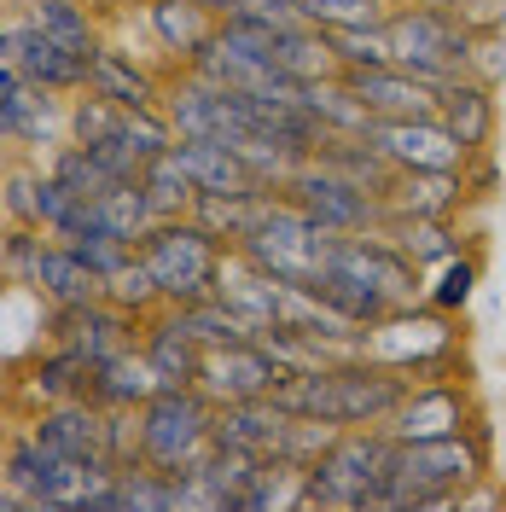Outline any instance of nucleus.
<instances>
[{"instance_id": "1", "label": "nucleus", "mask_w": 506, "mask_h": 512, "mask_svg": "<svg viewBox=\"0 0 506 512\" xmlns=\"http://www.w3.org/2000/svg\"><path fill=\"white\" fill-rule=\"evenodd\" d=\"M419 373L379 361V355H349V361H320L303 373H285L274 402L297 419H326V425H384V419L402 408V396L413 390Z\"/></svg>"}, {"instance_id": "2", "label": "nucleus", "mask_w": 506, "mask_h": 512, "mask_svg": "<svg viewBox=\"0 0 506 512\" xmlns=\"http://www.w3.org/2000/svg\"><path fill=\"white\" fill-rule=\"evenodd\" d=\"M495 472V425L477 414L466 431L448 437H419L396 443L390 454V483H384V507H460L466 489Z\"/></svg>"}, {"instance_id": "3", "label": "nucleus", "mask_w": 506, "mask_h": 512, "mask_svg": "<svg viewBox=\"0 0 506 512\" xmlns=\"http://www.w3.org/2000/svg\"><path fill=\"white\" fill-rule=\"evenodd\" d=\"M390 454L396 437L384 425H355L338 431L332 448L320 454L303 478V507H384V483H390Z\"/></svg>"}, {"instance_id": "4", "label": "nucleus", "mask_w": 506, "mask_h": 512, "mask_svg": "<svg viewBox=\"0 0 506 512\" xmlns=\"http://www.w3.org/2000/svg\"><path fill=\"white\" fill-rule=\"evenodd\" d=\"M134 251L152 268L163 309H181V303H198V297H216V274H222V262L233 245H222L210 227L192 222V216H169Z\"/></svg>"}, {"instance_id": "5", "label": "nucleus", "mask_w": 506, "mask_h": 512, "mask_svg": "<svg viewBox=\"0 0 506 512\" xmlns=\"http://www.w3.org/2000/svg\"><path fill=\"white\" fill-rule=\"evenodd\" d=\"M0 478L30 501V512H82L88 495L111 478V466L64 460L59 448H47L30 425H24V431H12V437L0 443Z\"/></svg>"}, {"instance_id": "6", "label": "nucleus", "mask_w": 506, "mask_h": 512, "mask_svg": "<svg viewBox=\"0 0 506 512\" xmlns=\"http://www.w3.org/2000/svg\"><path fill=\"white\" fill-rule=\"evenodd\" d=\"M216 443V402L198 384H163L152 402H140V466L187 472Z\"/></svg>"}, {"instance_id": "7", "label": "nucleus", "mask_w": 506, "mask_h": 512, "mask_svg": "<svg viewBox=\"0 0 506 512\" xmlns=\"http://www.w3.org/2000/svg\"><path fill=\"white\" fill-rule=\"evenodd\" d=\"M332 239H338V233H326L320 222H309V216H303V210H297V204L280 192V198L268 204V216H262V222H256L239 245H233V251L251 256L256 268H262V274H274V280L309 286L320 268H326Z\"/></svg>"}, {"instance_id": "8", "label": "nucleus", "mask_w": 506, "mask_h": 512, "mask_svg": "<svg viewBox=\"0 0 506 512\" xmlns=\"http://www.w3.org/2000/svg\"><path fill=\"white\" fill-rule=\"evenodd\" d=\"M384 35H390V59L413 76H425V82H437V88L448 76H460L466 53H472V30L448 6H390Z\"/></svg>"}, {"instance_id": "9", "label": "nucleus", "mask_w": 506, "mask_h": 512, "mask_svg": "<svg viewBox=\"0 0 506 512\" xmlns=\"http://www.w3.org/2000/svg\"><path fill=\"white\" fill-rule=\"evenodd\" d=\"M373 338V355L379 361H396L408 373H466V355H460V320L454 315H437L431 303H413V309H390L384 320L367 326Z\"/></svg>"}, {"instance_id": "10", "label": "nucleus", "mask_w": 506, "mask_h": 512, "mask_svg": "<svg viewBox=\"0 0 506 512\" xmlns=\"http://www.w3.org/2000/svg\"><path fill=\"white\" fill-rule=\"evenodd\" d=\"M280 192L309 216V222L326 227V233H373V227H384L379 192L361 187V181H349V175H338V169H326V163H315V158L297 163Z\"/></svg>"}, {"instance_id": "11", "label": "nucleus", "mask_w": 506, "mask_h": 512, "mask_svg": "<svg viewBox=\"0 0 506 512\" xmlns=\"http://www.w3.org/2000/svg\"><path fill=\"white\" fill-rule=\"evenodd\" d=\"M64 105L70 94H53L0 64V152H53L64 140Z\"/></svg>"}, {"instance_id": "12", "label": "nucleus", "mask_w": 506, "mask_h": 512, "mask_svg": "<svg viewBox=\"0 0 506 512\" xmlns=\"http://www.w3.org/2000/svg\"><path fill=\"white\" fill-rule=\"evenodd\" d=\"M472 419H477V390L466 373H425V379H413V390L402 396V408L384 419V431L396 443H419V437L466 431Z\"/></svg>"}, {"instance_id": "13", "label": "nucleus", "mask_w": 506, "mask_h": 512, "mask_svg": "<svg viewBox=\"0 0 506 512\" xmlns=\"http://www.w3.org/2000/svg\"><path fill=\"white\" fill-rule=\"evenodd\" d=\"M0 64L24 70L30 82L53 88V94H82L88 88V59L64 53L59 41L41 30V24H30L24 12L18 18H0Z\"/></svg>"}, {"instance_id": "14", "label": "nucleus", "mask_w": 506, "mask_h": 512, "mask_svg": "<svg viewBox=\"0 0 506 512\" xmlns=\"http://www.w3.org/2000/svg\"><path fill=\"white\" fill-rule=\"evenodd\" d=\"M41 338L76 344V350L99 367V361H111L117 350H134V344H140V315L117 309L111 297H94V303H76V309H47Z\"/></svg>"}, {"instance_id": "15", "label": "nucleus", "mask_w": 506, "mask_h": 512, "mask_svg": "<svg viewBox=\"0 0 506 512\" xmlns=\"http://www.w3.org/2000/svg\"><path fill=\"white\" fill-rule=\"evenodd\" d=\"M280 379L285 367L262 350V338H245V344H227V350H204L198 390L210 402H251V396H274Z\"/></svg>"}, {"instance_id": "16", "label": "nucleus", "mask_w": 506, "mask_h": 512, "mask_svg": "<svg viewBox=\"0 0 506 512\" xmlns=\"http://www.w3.org/2000/svg\"><path fill=\"white\" fill-rule=\"evenodd\" d=\"M361 140H373L390 169H466L460 140L443 128V117H402V123H367Z\"/></svg>"}, {"instance_id": "17", "label": "nucleus", "mask_w": 506, "mask_h": 512, "mask_svg": "<svg viewBox=\"0 0 506 512\" xmlns=\"http://www.w3.org/2000/svg\"><path fill=\"white\" fill-rule=\"evenodd\" d=\"M501 88L477 82V76H448L437 88V117L443 128L460 140V152L477 158V152H495V128H501Z\"/></svg>"}, {"instance_id": "18", "label": "nucleus", "mask_w": 506, "mask_h": 512, "mask_svg": "<svg viewBox=\"0 0 506 512\" xmlns=\"http://www.w3.org/2000/svg\"><path fill=\"white\" fill-rule=\"evenodd\" d=\"M344 76V70H338ZM355 99L367 105V117L373 123H402V117H437V82H425V76H413L402 64H379V70H355L344 76Z\"/></svg>"}, {"instance_id": "19", "label": "nucleus", "mask_w": 506, "mask_h": 512, "mask_svg": "<svg viewBox=\"0 0 506 512\" xmlns=\"http://www.w3.org/2000/svg\"><path fill=\"white\" fill-rule=\"evenodd\" d=\"M30 431L47 448H59L64 460L105 466V408H94L88 396H70V402H47V408H35Z\"/></svg>"}, {"instance_id": "20", "label": "nucleus", "mask_w": 506, "mask_h": 512, "mask_svg": "<svg viewBox=\"0 0 506 512\" xmlns=\"http://www.w3.org/2000/svg\"><path fill=\"white\" fill-rule=\"evenodd\" d=\"M88 373H94V361L76 350V344H59V338H47L41 350L18 367V396L35 408H47V402H70V396H88Z\"/></svg>"}, {"instance_id": "21", "label": "nucleus", "mask_w": 506, "mask_h": 512, "mask_svg": "<svg viewBox=\"0 0 506 512\" xmlns=\"http://www.w3.org/2000/svg\"><path fill=\"white\" fill-rule=\"evenodd\" d=\"M163 88H169V76L152 70L146 59H134L128 47H99L94 59H88V94L111 99V105H123V111H146V105H163Z\"/></svg>"}, {"instance_id": "22", "label": "nucleus", "mask_w": 506, "mask_h": 512, "mask_svg": "<svg viewBox=\"0 0 506 512\" xmlns=\"http://www.w3.org/2000/svg\"><path fill=\"white\" fill-rule=\"evenodd\" d=\"M169 152H175V163L187 169V181L198 192H256L262 187V181L251 175V163L239 158V146H227V140H216V134H175Z\"/></svg>"}, {"instance_id": "23", "label": "nucleus", "mask_w": 506, "mask_h": 512, "mask_svg": "<svg viewBox=\"0 0 506 512\" xmlns=\"http://www.w3.org/2000/svg\"><path fill=\"white\" fill-rule=\"evenodd\" d=\"M291 414H285L274 396H251V402H216V443L262 454V460H280Z\"/></svg>"}, {"instance_id": "24", "label": "nucleus", "mask_w": 506, "mask_h": 512, "mask_svg": "<svg viewBox=\"0 0 506 512\" xmlns=\"http://www.w3.org/2000/svg\"><path fill=\"white\" fill-rule=\"evenodd\" d=\"M466 181L460 169H396L384 187V216H460Z\"/></svg>"}, {"instance_id": "25", "label": "nucleus", "mask_w": 506, "mask_h": 512, "mask_svg": "<svg viewBox=\"0 0 506 512\" xmlns=\"http://www.w3.org/2000/svg\"><path fill=\"white\" fill-rule=\"evenodd\" d=\"M262 64H274L285 82H320V76H338V59H332V41L315 24H274L268 47H262Z\"/></svg>"}, {"instance_id": "26", "label": "nucleus", "mask_w": 506, "mask_h": 512, "mask_svg": "<svg viewBox=\"0 0 506 512\" xmlns=\"http://www.w3.org/2000/svg\"><path fill=\"white\" fill-rule=\"evenodd\" d=\"M140 18H146V35L158 41V53L175 59V70H187L192 53L216 35V18L204 6H192V0H146Z\"/></svg>"}, {"instance_id": "27", "label": "nucleus", "mask_w": 506, "mask_h": 512, "mask_svg": "<svg viewBox=\"0 0 506 512\" xmlns=\"http://www.w3.org/2000/svg\"><path fill=\"white\" fill-rule=\"evenodd\" d=\"M140 355L152 361L163 384H198V373H204V344H192L169 309L140 320Z\"/></svg>"}, {"instance_id": "28", "label": "nucleus", "mask_w": 506, "mask_h": 512, "mask_svg": "<svg viewBox=\"0 0 506 512\" xmlns=\"http://www.w3.org/2000/svg\"><path fill=\"white\" fill-rule=\"evenodd\" d=\"M30 291L47 303V309H76V303H94V297H105V280H99L94 268L70 251L64 239H53V245L41 251V268H35Z\"/></svg>"}, {"instance_id": "29", "label": "nucleus", "mask_w": 506, "mask_h": 512, "mask_svg": "<svg viewBox=\"0 0 506 512\" xmlns=\"http://www.w3.org/2000/svg\"><path fill=\"white\" fill-rule=\"evenodd\" d=\"M163 390V379L152 373V361L134 350H117L111 361H99L94 373H88V402L94 408H140V402H152Z\"/></svg>"}, {"instance_id": "30", "label": "nucleus", "mask_w": 506, "mask_h": 512, "mask_svg": "<svg viewBox=\"0 0 506 512\" xmlns=\"http://www.w3.org/2000/svg\"><path fill=\"white\" fill-rule=\"evenodd\" d=\"M379 233L390 239V245H402V251L425 268V274H431L437 262H448L454 251H466V245H472V239L460 233V222H454V216H384Z\"/></svg>"}, {"instance_id": "31", "label": "nucleus", "mask_w": 506, "mask_h": 512, "mask_svg": "<svg viewBox=\"0 0 506 512\" xmlns=\"http://www.w3.org/2000/svg\"><path fill=\"white\" fill-rule=\"evenodd\" d=\"M274 198H280V192H268V187H256V192H198L187 216H192V222H204L222 245H239V239L268 216V204H274Z\"/></svg>"}, {"instance_id": "32", "label": "nucleus", "mask_w": 506, "mask_h": 512, "mask_svg": "<svg viewBox=\"0 0 506 512\" xmlns=\"http://www.w3.org/2000/svg\"><path fill=\"white\" fill-rule=\"evenodd\" d=\"M24 18L41 24V30L53 35L64 53H76V59H94L99 47H105L99 18L88 12V0H24Z\"/></svg>"}, {"instance_id": "33", "label": "nucleus", "mask_w": 506, "mask_h": 512, "mask_svg": "<svg viewBox=\"0 0 506 512\" xmlns=\"http://www.w3.org/2000/svg\"><path fill=\"white\" fill-rule=\"evenodd\" d=\"M477 286H483V251L466 245V251H454L448 262H437L431 274H425V303L437 309V315H466L472 309Z\"/></svg>"}, {"instance_id": "34", "label": "nucleus", "mask_w": 506, "mask_h": 512, "mask_svg": "<svg viewBox=\"0 0 506 512\" xmlns=\"http://www.w3.org/2000/svg\"><path fill=\"white\" fill-rule=\"evenodd\" d=\"M169 315L181 320V332H187L192 344H204V350H227V344L256 338V326L239 315V309H227L222 297H198V303H181V309H169Z\"/></svg>"}, {"instance_id": "35", "label": "nucleus", "mask_w": 506, "mask_h": 512, "mask_svg": "<svg viewBox=\"0 0 506 512\" xmlns=\"http://www.w3.org/2000/svg\"><path fill=\"white\" fill-rule=\"evenodd\" d=\"M303 105H309L320 123H326V134H361V128L373 123V117H367V105L355 99V88H349L344 76L303 82Z\"/></svg>"}, {"instance_id": "36", "label": "nucleus", "mask_w": 506, "mask_h": 512, "mask_svg": "<svg viewBox=\"0 0 506 512\" xmlns=\"http://www.w3.org/2000/svg\"><path fill=\"white\" fill-rule=\"evenodd\" d=\"M99 210H105L111 233L128 239V245H140V239L158 227V210H152V198H146L140 181H117V187H105V192H99Z\"/></svg>"}, {"instance_id": "37", "label": "nucleus", "mask_w": 506, "mask_h": 512, "mask_svg": "<svg viewBox=\"0 0 506 512\" xmlns=\"http://www.w3.org/2000/svg\"><path fill=\"white\" fill-rule=\"evenodd\" d=\"M140 187H146V198H152V210H158V222H169V216H187L192 198H198V187L187 181V169L175 163V152H158V158L140 169Z\"/></svg>"}, {"instance_id": "38", "label": "nucleus", "mask_w": 506, "mask_h": 512, "mask_svg": "<svg viewBox=\"0 0 506 512\" xmlns=\"http://www.w3.org/2000/svg\"><path fill=\"white\" fill-rule=\"evenodd\" d=\"M41 169L59 181V187H70V192H82V198H99L105 187H117L105 169H99V158L88 152V146H76V140H59L53 152H41Z\"/></svg>"}, {"instance_id": "39", "label": "nucleus", "mask_w": 506, "mask_h": 512, "mask_svg": "<svg viewBox=\"0 0 506 512\" xmlns=\"http://www.w3.org/2000/svg\"><path fill=\"white\" fill-rule=\"evenodd\" d=\"M0 222L41 227V163H6L0 169Z\"/></svg>"}, {"instance_id": "40", "label": "nucleus", "mask_w": 506, "mask_h": 512, "mask_svg": "<svg viewBox=\"0 0 506 512\" xmlns=\"http://www.w3.org/2000/svg\"><path fill=\"white\" fill-rule=\"evenodd\" d=\"M326 41H332V59H338L344 76H355V70H379V64H396V59H390V35H384V24L326 30Z\"/></svg>"}, {"instance_id": "41", "label": "nucleus", "mask_w": 506, "mask_h": 512, "mask_svg": "<svg viewBox=\"0 0 506 512\" xmlns=\"http://www.w3.org/2000/svg\"><path fill=\"white\" fill-rule=\"evenodd\" d=\"M105 297H111V303H117V309H128V315H158L163 309V297H158V280H152V268H146V262H140V251L128 256L123 268H117V274H111V280H105Z\"/></svg>"}, {"instance_id": "42", "label": "nucleus", "mask_w": 506, "mask_h": 512, "mask_svg": "<svg viewBox=\"0 0 506 512\" xmlns=\"http://www.w3.org/2000/svg\"><path fill=\"white\" fill-rule=\"evenodd\" d=\"M47 245H53V233H41V227H6L0 233V280L6 286H30Z\"/></svg>"}, {"instance_id": "43", "label": "nucleus", "mask_w": 506, "mask_h": 512, "mask_svg": "<svg viewBox=\"0 0 506 512\" xmlns=\"http://www.w3.org/2000/svg\"><path fill=\"white\" fill-rule=\"evenodd\" d=\"M390 0H297V18L315 30H349V24H384Z\"/></svg>"}, {"instance_id": "44", "label": "nucleus", "mask_w": 506, "mask_h": 512, "mask_svg": "<svg viewBox=\"0 0 506 512\" xmlns=\"http://www.w3.org/2000/svg\"><path fill=\"white\" fill-rule=\"evenodd\" d=\"M105 466H140V408H105Z\"/></svg>"}, {"instance_id": "45", "label": "nucleus", "mask_w": 506, "mask_h": 512, "mask_svg": "<svg viewBox=\"0 0 506 512\" xmlns=\"http://www.w3.org/2000/svg\"><path fill=\"white\" fill-rule=\"evenodd\" d=\"M460 76H477L489 88H506V30L472 35V53H466V70Z\"/></svg>"}, {"instance_id": "46", "label": "nucleus", "mask_w": 506, "mask_h": 512, "mask_svg": "<svg viewBox=\"0 0 506 512\" xmlns=\"http://www.w3.org/2000/svg\"><path fill=\"white\" fill-rule=\"evenodd\" d=\"M64 245L82 256V262L94 268L99 280H111V274L123 268L128 256H134V245H128V239H111V233H94V239H64Z\"/></svg>"}, {"instance_id": "47", "label": "nucleus", "mask_w": 506, "mask_h": 512, "mask_svg": "<svg viewBox=\"0 0 506 512\" xmlns=\"http://www.w3.org/2000/svg\"><path fill=\"white\" fill-rule=\"evenodd\" d=\"M448 12H454V18H460V24H466L472 35H483V30H506V0H454Z\"/></svg>"}, {"instance_id": "48", "label": "nucleus", "mask_w": 506, "mask_h": 512, "mask_svg": "<svg viewBox=\"0 0 506 512\" xmlns=\"http://www.w3.org/2000/svg\"><path fill=\"white\" fill-rule=\"evenodd\" d=\"M495 175H501L495 152H477V158H466V169H460V181H466V204H483V198H495Z\"/></svg>"}, {"instance_id": "49", "label": "nucleus", "mask_w": 506, "mask_h": 512, "mask_svg": "<svg viewBox=\"0 0 506 512\" xmlns=\"http://www.w3.org/2000/svg\"><path fill=\"white\" fill-rule=\"evenodd\" d=\"M233 12H251L262 24H297V0H233Z\"/></svg>"}, {"instance_id": "50", "label": "nucleus", "mask_w": 506, "mask_h": 512, "mask_svg": "<svg viewBox=\"0 0 506 512\" xmlns=\"http://www.w3.org/2000/svg\"><path fill=\"white\" fill-rule=\"evenodd\" d=\"M0 512H30V501H24V495H18L6 478H0Z\"/></svg>"}, {"instance_id": "51", "label": "nucleus", "mask_w": 506, "mask_h": 512, "mask_svg": "<svg viewBox=\"0 0 506 512\" xmlns=\"http://www.w3.org/2000/svg\"><path fill=\"white\" fill-rule=\"evenodd\" d=\"M192 6H204L210 18H227V12H233V0H192Z\"/></svg>"}, {"instance_id": "52", "label": "nucleus", "mask_w": 506, "mask_h": 512, "mask_svg": "<svg viewBox=\"0 0 506 512\" xmlns=\"http://www.w3.org/2000/svg\"><path fill=\"white\" fill-rule=\"evenodd\" d=\"M390 6H454V0H390Z\"/></svg>"}]
</instances>
